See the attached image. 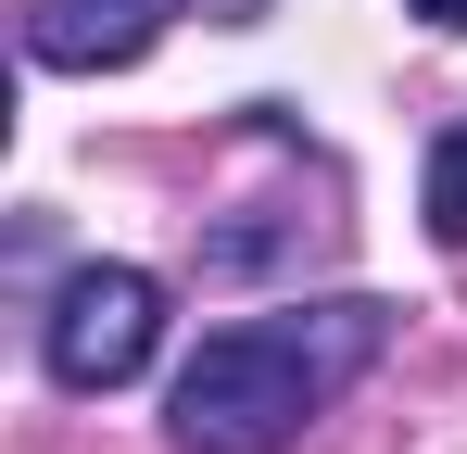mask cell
Masks as SVG:
<instances>
[{
  "mask_svg": "<svg viewBox=\"0 0 467 454\" xmlns=\"http://www.w3.org/2000/svg\"><path fill=\"white\" fill-rule=\"evenodd\" d=\"M417 13H430V26H455V38H467V0H417Z\"/></svg>",
  "mask_w": 467,
  "mask_h": 454,
  "instance_id": "8992f818",
  "label": "cell"
},
{
  "mask_svg": "<svg viewBox=\"0 0 467 454\" xmlns=\"http://www.w3.org/2000/svg\"><path fill=\"white\" fill-rule=\"evenodd\" d=\"M430 227L467 253V127H442V151H430Z\"/></svg>",
  "mask_w": 467,
  "mask_h": 454,
  "instance_id": "277c9868",
  "label": "cell"
},
{
  "mask_svg": "<svg viewBox=\"0 0 467 454\" xmlns=\"http://www.w3.org/2000/svg\"><path fill=\"white\" fill-rule=\"evenodd\" d=\"M379 341H391V303H367V291L240 315L177 366L164 429H177V454H278V442H304V417H328L379 366Z\"/></svg>",
  "mask_w": 467,
  "mask_h": 454,
  "instance_id": "6da1fadb",
  "label": "cell"
},
{
  "mask_svg": "<svg viewBox=\"0 0 467 454\" xmlns=\"http://www.w3.org/2000/svg\"><path fill=\"white\" fill-rule=\"evenodd\" d=\"M152 341H164V278L152 265H77L51 291V315H38V354H51L64 391H127L152 366Z\"/></svg>",
  "mask_w": 467,
  "mask_h": 454,
  "instance_id": "7a4b0ae2",
  "label": "cell"
},
{
  "mask_svg": "<svg viewBox=\"0 0 467 454\" xmlns=\"http://www.w3.org/2000/svg\"><path fill=\"white\" fill-rule=\"evenodd\" d=\"M202 13H215V26H253V13H265V0H202Z\"/></svg>",
  "mask_w": 467,
  "mask_h": 454,
  "instance_id": "5b68a950",
  "label": "cell"
},
{
  "mask_svg": "<svg viewBox=\"0 0 467 454\" xmlns=\"http://www.w3.org/2000/svg\"><path fill=\"white\" fill-rule=\"evenodd\" d=\"M164 13H177V0H38V13H26V64L114 76V64H140L164 38Z\"/></svg>",
  "mask_w": 467,
  "mask_h": 454,
  "instance_id": "3957f363",
  "label": "cell"
}]
</instances>
